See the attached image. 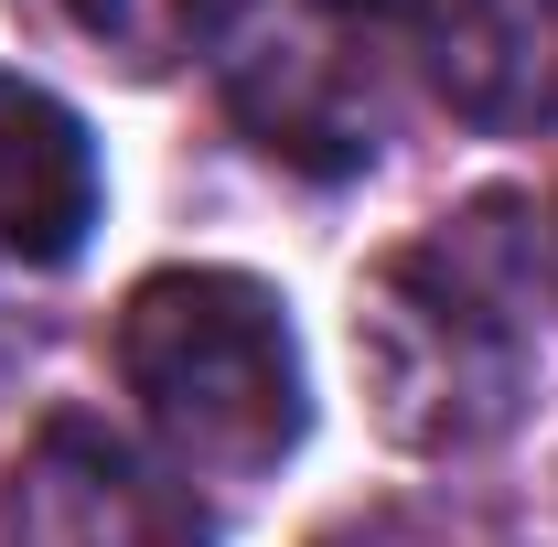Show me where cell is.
<instances>
[{"label":"cell","mask_w":558,"mask_h":547,"mask_svg":"<svg viewBox=\"0 0 558 547\" xmlns=\"http://www.w3.org/2000/svg\"><path fill=\"white\" fill-rule=\"evenodd\" d=\"M558 312V215L537 194H473L398 247L354 301V365L376 429L409 451H484L526 418L537 323Z\"/></svg>","instance_id":"6da1fadb"},{"label":"cell","mask_w":558,"mask_h":547,"mask_svg":"<svg viewBox=\"0 0 558 547\" xmlns=\"http://www.w3.org/2000/svg\"><path fill=\"white\" fill-rule=\"evenodd\" d=\"M119 376L183 483H269L301 429V343L247 269H161L119 312Z\"/></svg>","instance_id":"7a4b0ae2"},{"label":"cell","mask_w":558,"mask_h":547,"mask_svg":"<svg viewBox=\"0 0 558 547\" xmlns=\"http://www.w3.org/2000/svg\"><path fill=\"white\" fill-rule=\"evenodd\" d=\"M215 86L269 161L344 183L376 161V11L365 0H236L215 33Z\"/></svg>","instance_id":"3957f363"},{"label":"cell","mask_w":558,"mask_h":547,"mask_svg":"<svg viewBox=\"0 0 558 547\" xmlns=\"http://www.w3.org/2000/svg\"><path fill=\"white\" fill-rule=\"evenodd\" d=\"M11 547H205L194 494L140 473L97 418H54L11 473Z\"/></svg>","instance_id":"277c9868"},{"label":"cell","mask_w":558,"mask_h":547,"mask_svg":"<svg viewBox=\"0 0 558 547\" xmlns=\"http://www.w3.org/2000/svg\"><path fill=\"white\" fill-rule=\"evenodd\" d=\"M418 54L473 130L515 139L558 119V0H418Z\"/></svg>","instance_id":"5b68a950"},{"label":"cell","mask_w":558,"mask_h":547,"mask_svg":"<svg viewBox=\"0 0 558 547\" xmlns=\"http://www.w3.org/2000/svg\"><path fill=\"white\" fill-rule=\"evenodd\" d=\"M97 226V139L44 86L0 75V258L65 269Z\"/></svg>","instance_id":"8992f818"},{"label":"cell","mask_w":558,"mask_h":547,"mask_svg":"<svg viewBox=\"0 0 558 547\" xmlns=\"http://www.w3.org/2000/svg\"><path fill=\"white\" fill-rule=\"evenodd\" d=\"M11 22H22L33 44L75 54V65L119 75V86H150V75H172L194 54L205 0H11Z\"/></svg>","instance_id":"52a82bcc"}]
</instances>
